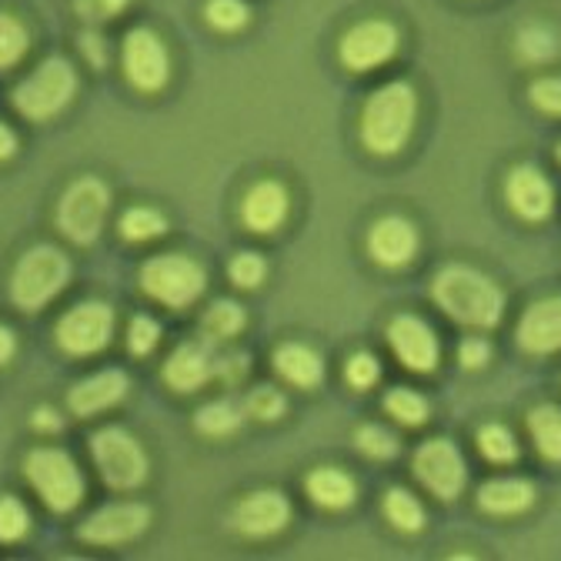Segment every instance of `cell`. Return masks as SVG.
Listing matches in <instances>:
<instances>
[{"label": "cell", "instance_id": "obj_16", "mask_svg": "<svg viewBox=\"0 0 561 561\" xmlns=\"http://www.w3.org/2000/svg\"><path fill=\"white\" fill-rule=\"evenodd\" d=\"M288 207H291V197H288L285 184L257 181L241 201V221L254 234H274L288 221Z\"/></svg>", "mask_w": 561, "mask_h": 561}, {"label": "cell", "instance_id": "obj_11", "mask_svg": "<svg viewBox=\"0 0 561 561\" xmlns=\"http://www.w3.org/2000/svg\"><path fill=\"white\" fill-rule=\"evenodd\" d=\"M414 474L442 502H455L461 495L465 481H468V468H465L461 451L451 442H445V438L425 442V445L417 448V455H414Z\"/></svg>", "mask_w": 561, "mask_h": 561}, {"label": "cell", "instance_id": "obj_1", "mask_svg": "<svg viewBox=\"0 0 561 561\" xmlns=\"http://www.w3.org/2000/svg\"><path fill=\"white\" fill-rule=\"evenodd\" d=\"M435 305L465 328H495L505 314V295L488 274L451 264L435 274L432 285Z\"/></svg>", "mask_w": 561, "mask_h": 561}, {"label": "cell", "instance_id": "obj_2", "mask_svg": "<svg viewBox=\"0 0 561 561\" xmlns=\"http://www.w3.org/2000/svg\"><path fill=\"white\" fill-rule=\"evenodd\" d=\"M417 94L408 81L381 84L362 111V145L378 158H394L414 130Z\"/></svg>", "mask_w": 561, "mask_h": 561}, {"label": "cell", "instance_id": "obj_15", "mask_svg": "<svg viewBox=\"0 0 561 561\" xmlns=\"http://www.w3.org/2000/svg\"><path fill=\"white\" fill-rule=\"evenodd\" d=\"M388 341H391V351L398 355V362L411 371H421V375H428L435 371L438 365V355H442V347H438V337L435 331L414 318V314H398L391 324H388Z\"/></svg>", "mask_w": 561, "mask_h": 561}, {"label": "cell", "instance_id": "obj_18", "mask_svg": "<svg viewBox=\"0 0 561 561\" xmlns=\"http://www.w3.org/2000/svg\"><path fill=\"white\" fill-rule=\"evenodd\" d=\"M127 375L117 371V368H107V371H98L84 381H78L67 394V408L75 411L78 417H94L101 411H111L114 404H121L127 398Z\"/></svg>", "mask_w": 561, "mask_h": 561}, {"label": "cell", "instance_id": "obj_43", "mask_svg": "<svg viewBox=\"0 0 561 561\" xmlns=\"http://www.w3.org/2000/svg\"><path fill=\"white\" fill-rule=\"evenodd\" d=\"M244 375H248V358L244 355H231V358H218L215 362V378H221L228 385H238Z\"/></svg>", "mask_w": 561, "mask_h": 561}, {"label": "cell", "instance_id": "obj_7", "mask_svg": "<svg viewBox=\"0 0 561 561\" xmlns=\"http://www.w3.org/2000/svg\"><path fill=\"white\" fill-rule=\"evenodd\" d=\"M111 210V191L98 178H81L60 194L57 204V228L67 241L91 244L101 238Z\"/></svg>", "mask_w": 561, "mask_h": 561}, {"label": "cell", "instance_id": "obj_13", "mask_svg": "<svg viewBox=\"0 0 561 561\" xmlns=\"http://www.w3.org/2000/svg\"><path fill=\"white\" fill-rule=\"evenodd\" d=\"M398 54V31L388 21H362L341 37V64L355 75L378 70Z\"/></svg>", "mask_w": 561, "mask_h": 561}, {"label": "cell", "instance_id": "obj_39", "mask_svg": "<svg viewBox=\"0 0 561 561\" xmlns=\"http://www.w3.org/2000/svg\"><path fill=\"white\" fill-rule=\"evenodd\" d=\"M264 274H267V264H264L261 254H254V251L234 254V261H231V280H234L238 288H257L261 280H264Z\"/></svg>", "mask_w": 561, "mask_h": 561}, {"label": "cell", "instance_id": "obj_17", "mask_svg": "<svg viewBox=\"0 0 561 561\" xmlns=\"http://www.w3.org/2000/svg\"><path fill=\"white\" fill-rule=\"evenodd\" d=\"M505 194H508L512 210L525 221H545L554 210V187L535 164L515 168L512 178H508Z\"/></svg>", "mask_w": 561, "mask_h": 561}, {"label": "cell", "instance_id": "obj_32", "mask_svg": "<svg viewBox=\"0 0 561 561\" xmlns=\"http://www.w3.org/2000/svg\"><path fill=\"white\" fill-rule=\"evenodd\" d=\"M385 411L388 414H394L401 425H425L428 421V401L421 398L417 391H408V388H394V391H388V398H385Z\"/></svg>", "mask_w": 561, "mask_h": 561}, {"label": "cell", "instance_id": "obj_3", "mask_svg": "<svg viewBox=\"0 0 561 561\" xmlns=\"http://www.w3.org/2000/svg\"><path fill=\"white\" fill-rule=\"evenodd\" d=\"M70 257L54 248V244H37L31 251L21 254V261L14 264V274H11V301L24 311V314H34V311H44L67 285H70Z\"/></svg>", "mask_w": 561, "mask_h": 561}, {"label": "cell", "instance_id": "obj_8", "mask_svg": "<svg viewBox=\"0 0 561 561\" xmlns=\"http://www.w3.org/2000/svg\"><path fill=\"white\" fill-rule=\"evenodd\" d=\"M91 458L98 465V474L114 488V491H130L137 484H145L151 461L140 448V442L134 435H127L124 428H101L91 438Z\"/></svg>", "mask_w": 561, "mask_h": 561}, {"label": "cell", "instance_id": "obj_30", "mask_svg": "<svg viewBox=\"0 0 561 561\" xmlns=\"http://www.w3.org/2000/svg\"><path fill=\"white\" fill-rule=\"evenodd\" d=\"M168 231V221L154 207H130L121 218V234L127 241H154Z\"/></svg>", "mask_w": 561, "mask_h": 561}, {"label": "cell", "instance_id": "obj_28", "mask_svg": "<svg viewBox=\"0 0 561 561\" xmlns=\"http://www.w3.org/2000/svg\"><path fill=\"white\" fill-rule=\"evenodd\" d=\"M385 515L398 531H421L425 528V508L404 488H391L385 495Z\"/></svg>", "mask_w": 561, "mask_h": 561}, {"label": "cell", "instance_id": "obj_29", "mask_svg": "<svg viewBox=\"0 0 561 561\" xmlns=\"http://www.w3.org/2000/svg\"><path fill=\"white\" fill-rule=\"evenodd\" d=\"M204 334H207V341H228V337H234V334H241V328H244V311H241V305H234V301H215L207 308V314H204Z\"/></svg>", "mask_w": 561, "mask_h": 561}, {"label": "cell", "instance_id": "obj_44", "mask_svg": "<svg viewBox=\"0 0 561 561\" xmlns=\"http://www.w3.org/2000/svg\"><path fill=\"white\" fill-rule=\"evenodd\" d=\"M127 4H130V0H91V14L88 18H114Z\"/></svg>", "mask_w": 561, "mask_h": 561}, {"label": "cell", "instance_id": "obj_27", "mask_svg": "<svg viewBox=\"0 0 561 561\" xmlns=\"http://www.w3.org/2000/svg\"><path fill=\"white\" fill-rule=\"evenodd\" d=\"M31 50V34L21 18L0 11V70L18 67Z\"/></svg>", "mask_w": 561, "mask_h": 561}, {"label": "cell", "instance_id": "obj_47", "mask_svg": "<svg viewBox=\"0 0 561 561\" xmlns=\"http://www.w3.org/2000/svg\"><path fill=\"white\" fill-rule=\"evenodd\" d=\"M14 154H18V134L0 121V161H8Z\"/></svg>", "mask_w": 561, "mask_h": 561}, {"label": "cell", "instance_id": "obj_34", "mask_svg": "<svg viewBox=\"0 0 561 561\" xmlns=\"http://www.w3.org/2000/svg\"><path fill=\"white\" fill-rule=\"evenodd\" d=\"M244 411H248L251 417H257V421H277V417H285L288 401H285V394H280L277 388H271V385H257V388L248 394Z\"/></svg>", "mask_w": 561, "mask_h": 561}, {"label": "cell", "instance_id": "obj_49", "mask_svg": "<svg viewBox=\"0 0 561 561\" xmlns=\"http://www.w3.org/2000/svg\"><path fill=\"white\" fill-rule=\"evenodd\" d=\"M558 161H561V145H558Z\"/></svg>", "mask_w": 561, "mask_h": 561}, {"label": "cell", "instance_id": "obj_37", "mask_svg": "<svg viewBox=\"0 0 561 561\" xmlns=\"http://www.w3.org/2000/svg\"><path fill=\"white\" fill-rule=\"evenodd\" d=\"M355 442H358V448H362L368 458H378V461L398 455V438H394L391 432H385L381 425H365V428H358Z\"/></svg>", "mask_w": 561, "mask_h": 561}, {"label": "cell", "instance_id": "obj_33", "mask_svg": "<svg viewBox=\"0 0 561 561\" xmlns=\"http://www.w3.org/2000/svg\"><path fill=\"white\" fill-rule=\"evenodd\" d=\"M204 18H207L210 27H218V31L231 34V31H241V27L248 24L251 11H248L244 0H207Z\"/></svg>", "mask_w": 561, "mask_h": 561}, {"label": "cell", "instance_id": "obj_45", "mask_svg": "<svg viewBox=\"0 0 561 561\" xmlns=\"http://www.w3.org/2000/svg\"><path fill=\"white\" fill-rule=\"evenodd\" d=\"M34 428L37 432H57L60 428V414L54 408H37L34 411Z\"/></svg>", "mask_w": 561, "mask_h": 561}, {"label": "cell", "instance_id": "obj_4", "mask_svg": "<svg viewBox=\"0 0 561 561\" xmlns=\"http://www.w3.org/2000/svg\"><path fill=\"white\" fill-rule=\"evenodd\" d=\"M27 484L57 515L75 512L84 502V474L78 461L60 448H34L24 461Z\"/></svg>", "mask_w": 561, "mask_h": 561}, {"label": "cell", "instance_id": "obj_10", "mask_svg": "<svg viewBox=\"0 0 561 561\" xmlns=\"http://www.w3.org/2000/svg\"><path fill=\"white\" fill-rule=\"evenodd\" d=\"M124 75L137 91H145V94H154L168 84L171 60H168L164 41L154 31L134 27L124 37Z\"/></svg>", "mask_w": 561, "mask_h": 561}, {"label": "cell", "instance_id": "obj_22", "mask_svg": "<svg viewBox=\"0 0 561 561\" xmlns=\"http://www.w3.org/2000/svg\"><path fill=\"white\" fill-rule=\"evenodd\" d=\"M274 371L285 378L295 388H318L324 378V365L321 355L308 344H280L274 351Z\"/></svg>", "mask_w": 561, "mask_h": 561}, {"label": "cell", "instance_id": "obj_24", "mask_svg": "<svg viewBox=\"0 0 561 561\" xmlns=\"http://www.w3.org/2000/svg\"><path fill=\"white\" fill-rule=\"evenodd\" d=\"M305 488H308V495H311L314 505L331 508V512L355 505V499H358L355 481H351V474H344L341 468H314L305 478Z\"/></svg>", "mask_w": 561, "mask_h": 561}, {"label": "cell", "instance_id": "obj_26", "mask_svg": "<svg viewBox=\"0 0 561 561\" xmlns=\"http://www.w3.org/2000/svg\"><path fill=\"white\" fill-rule=\"evenodd\" d=\"M241 421H244V411L234 401H210L197 411L194 425L207 438H225L241 428Z\"/></svg>", "mask_w": 561, "mask_h": 561}, {"label": "cell", "instance_id": "obj_41", "mask_svg": "<svg viewBox=\"0 0 561 561\" xmlns=\"http://www.w3.org/2000/svg\"><path fill=\"white\" fill-rule=\"evenodd\" d=\"M531 104L541 111V114H554L561 117V78H538L528 91Z\"/></svg>", "mask_w": 561, "mask_h": 561}, {"label": "cell", "instance_id": "obj_40", "mask_svg": "<svg viewBox=\"0 0 561 561\" xmlns=\"http://www.w3.org/2000/svg\"><path fill=\"white\" fill-rule=\"evenodd\" d=\"M344 378L351 388H358V391H368L378 378H381V365L371 358V355H351L347 368H344Z\"/></svg>", "mask_w": 561, "mask_h": 561}, {"label": "cell", "instance_id": "obj_14", "mask_svg": "<svg viewBox=\"0 0 561 561\" xmlns=\"http://www.w3.org/2000/svg\"><path fill=\"white\" fill-rule=\"evenodd\" d=\"M288 522H291V502L274 488L251 491V495H244L234 505L231 515V525L248 538H271L277 531H285Z\"/></svg>", "mask_w": 561, "mask_h": 561}, {"label": "cell", "instance_id": "obj_19", "mask_svg": "<svg viewBox=\"0 0 561 561\" xmlns=\"http://www.w3.org/2000/svg\"><path fill=\"white\" fill-rule=\"evenodd\" d=\"M518 344L528 355H554V351H561V295L535 301L522 314Z\"/></svg>", "mask_w": 561, "mask_h": 561}, {"label": "cell", "instance_id": "obj_25", "mask_svg": "<svg viewBox=\"0 0 561 561\" xmlns=\"http://www.w3.org/2000/svg\"><path fill=\"white\" fill-rule=\"evenodd\" d=\"M528 432H531L541 458L561 465V408L558 404H538L528 414Z\"/></svg>", "mask_w": 561, "mask_h": 561}, {"label": "cell", "instance_id": "obj_36", "mask_svg": "<svg viewBox=\"0 0 561 561\" xmlns=\"http://www.w3.org/2000/svg\"><path fill=\"white\" fill-rule=\"evenodd\" d=\"M554 50H558L554 34L545 31V27H525V31L518 34V54H522L525 60H531V64H541V60L554 57Z\"/></svg>", "mask_w": 561, "mask_h": 561}, {"label": "cell", "instance_id": "obj_6", "mask_svg": "<svg viewBox=\"0 0 561 561\" xmlns=\"http://www.w3.org/2000/svg\"><path fill=\"white\" fill-rule=\"evenodd\" d=\"M75 94H78V70L64 57H50L18 84L14 107L27 121H50L75 101Z\"/></svg>", "mask_w": 561, "mask_h": 561}, {"label": "cell", "instance_id": "obj_23", "mask_svg": "<svg viewBox=\"0 0 561 561\" xmlns=\"http://www.w3.org/2000/svg\"><path fill=\"white\" fill-rule=\"evenodd\" d=\"M531 502H535V488L522 478H495L478 488V505L488 515H518L531 508Z\"/></svg>", "mask_w": 561, "mask_h": 561}, {"label": "cell", "instance_id": "obj_35", "mask_svg": "<svg viewBox=\"0 0 561 561\" xmlns=\"http://www.w3.org/2000/svg\"><path fill=\"white\" fill-rule=\"evenodd\" d=\"M31 531V515L21 499H0V541H21Z\"/></svg>", "mask_w": 561, "mask_h": 561}, {"label": "cell", "instance_id": "obj_12", "mask_svg": "<svg viewBox=\"0 0 561 561\" xmlns=\"http://www.w3.org/2000/svg\"><path fill=\"white\" fill-rule=\"evenodd\" d=\"M151 525V508L140 502H117L107 505L101 512H94L81 528L78 538L84 545H101V548H114V545H127L134 538H140Z\"/></svg>", "mask_w": 561, "mask_h": 561}, {"label": "cell", "instance_id": "obj_21", "mask_svg": "<svg viewBox=\"0 0 561 561\" xmlns=\"http://www.w3.org/2000/svg\"><path fill=\"white\" fill-rule=\"evenodd\" d=\"M210 378H215V358L204 344H181L164 365V381L181 394L204 388Z\"/></svg>", "mask_w": 561, "mask_h": 561}, {"label": "cell", "instance_id": "obj_42", "mask_svg": "<svg viewBox=\"0 0 561 561\" xmlns=\"http://www.w3.org/2000/svg\"><path fill=\"white\" fill-rule=\"evenodd\" d=\"M458 358H461L465 368H484L491 362V344L484 337H468L458 347Z\"/></svg>", "mask_w": 561, "mask_h": 561}, {"label": "cell", "instance_id": "obj_9", "mask_svg": "<svg viewBox=\"0 0 561 561\" xmlns=\"http://www.w3.org/2000/svg\"><path fill=\"white\" fill-rule=\"evenodd\" d=\"M114 334V311L104 301H84L78 308H70L57 321V344L67 355H98L111 344Z\"/></svg>", "mask_w": 561, "mask_h": 561}, {"label": "cell", "instance_id": "obj_5", "mask_svg": "<svg viewBox=\"0 0 561 561\" xmlns=\"http://www.w3.org/2000/svg\"><path fill=\"white\" fill-rule=\"evenodd\" d=\"M140 288L158 305L184 311L204 295L207 271L187 254H158L140 267Z\"/></svg>", "mask_w": 561, "mask_h": 561}, {"label": "cell", "instance_id": "obj_20", "mask_svg": "<svg viewBox=\"0 0 561 561\" xmlns=\"http://www.w3.org/2000/svg\"><path fill=\"white\" fill-rule=\"evenodd\" d=\"M368 251L381 267H404L417 254V228L408 218H381L368 234Z\"/></svg>", "mask_w": 561, "mask_h": 561}, {"label": "cell", "instance_id": "obj_38", "mask_svg": "<svg viewBox=\"0 0 561 561\" xmlns=\"http://www.w3.org/2000/svg\"><path fill=\"white\" fill-rule=\"evenodd\" d=\"M161 341V324L148 314H137L127 328V347L134 351V355H151V351L158 347Z\"/></svg>", "mask_w": 561, "mask_h": 561}, {"label": "cell", "instance_id": "obj_46", "mask_svg": "<svg viewBox=\"0 0 561 561\" xmlns=\"http://www.w3.org/2000/svg\"><path fill=\"white\" fill-rule=\"evenodd\" d=\"M14 351H18V337H14V331L0 324V368H4V365L14 358Z\"/></svg>", "mask_w": 561, "mask_h": 561}, {"label": "cell", "instance_id": "obj_31", "mask_svg": "<svg viewBox=\"0 0 561 561\" xmlns=\"http://www.w3.org/2000/svg\"><path fill=\"white\" fill-rule=\"evenodd\" d=\"M478 451L491 461V465H508L518 458V442L505 425H484L478 432Z\"/></svg>", "mask_w": 561, "mask_h": 561}, {"label": "cell", "instance_id": "obj_48", "mask_svg": "<svg viewBox=\"0 0 561 561\" xmlns=\"http://www.w3.org/2000/svg\"><path fill=\"white\" fill-rule=\"evenodd\" d=\"M84 54H88V60H94L98 67H104V60H107V57H104V41H101L98 34H88V37H84Z\"/></svg>", "mask_w": 561, "mask_h": 561}]
</instances>
